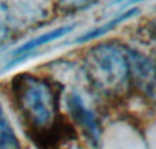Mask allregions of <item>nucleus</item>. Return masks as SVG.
<instances>
[{
    "instance_id": "4",
    "label": "nucleus",
    "mask_w": 156,
    "mask_h": 149,
    "mask_svg": "<svg viewBox=\"0 0 156 149\" xmlns=\"http://www.w3.org/2000/svg\"><path fill=\"white\" fill-rule=\"evenodd\" d=\"M129 63V78L140 92L154 99L155 95V67L151 59L134 49L126 48Z\"/></svg>"
},
{
    "instance_id": "1",
    "label": "nucleus",
    "mask_w": 156,
    "mask_h": 149,
    "mask_svg": "<svg viewBox=\"0 0 156 149\" xmlns=\"http://www.w3.org/2000/svg\"><path fill=\"white\" fill-rule=\"evenodd\" d=\"M11 95L26 133L48 127L59 116V95L47 79L21 73L11 81Z\"/></svg>"
},
{
    "instance_id": "9",
    "label": "nucleus",
    "mask_w": 156,
    "mask_h": 149,
    "mask_svg": "<svg viewBox=\"0 0 156 149\" xmlns=\"http://www.w3.org/2000/svg\"><path fill=\"white\" fill-rule=\"evenodd\" d=\"M60 3H62L65 7L67 8H85V7H89V5H92L94 2H97V0H59Z\"/></svg>"
},
{
    "instance_id": "3",
    "label": "nucleus",
    "mask_w": 156,
    "mask_h": 149,
    "mask_svg": "<svg viewBox=\"0 0 156 149\" xmlns=\"http://www.w3.org/2000/svg\"><path fill=\"white\" fill-rule=\"evenodd\" d=\"M49 16L47 0H0V19L7 30H26Z\"/></svg>"
},
{
    "instance_id": "2",
    "label": "nucleus",
    "mask_w": 156,
    "mask_h": 149,
    "mask_svg": "<svg viewBox=\"0 0 156 149\" xmlns=\"http://www.w3.org/2000/svg\"><path fill=\"white\" fill-rule=\"evenodd\" d=\"M90 85L108 97L123 95L130 85L126 47L103 43L89 49L83 63Z\"/></svg>"
},
{
    "instance_id": "6",
    "label": "nucleus",
    "mask_w": 156,
    "mask_h": 149,
    "mask_svg": "<svg viewBox=\"0 0 156 149\" xmlns=\"http://www.w3.org/2000/svg\"><path fill=\"white\" fill-rule=\"evenodd\" d=\"M73 29H74V25H66V26H60V27H58V29L51 30V32L45 33V34L38 36V37L27 41V43L23 44L22 47L16 48L15 51L12 52V56H15V57L26 56L27 54H30V52L38 49L40 47L45 45V44L51 43V41H54V40H58V38H60V37H65V36L69 34Z\"/></svg>"
},
{
    "instance_id": "7",
    "label": "nucleus",
    "mask_w": 156,
    "mask_h": 149,
    "mask_svg": "<svg viewBox=\"0 0 156 149\" xmlns=\"http://www.w3.org/2000/svg\"><path fill=\"white\" fill-rule=\"evenodd\" d=\"M137 12H138V10H136V8H134V10L126 11V12L121 14V15L115 16L114 19L108 21L107 23H104V25H101V26H99V27H96V29H93L92 32L85 33V34L81 36L78 40H76V43H86V41H89V40H93V38L101 37V36H104L105 33H108L110 30H112L114 27L116 26V25H119V23H122V22L127 21V19L132 18V16L134 15V14H137Z\"/></svg>"
},
{
    "instance_id": "10",
    "label": "nucleus",
    "mask_w": 156,
    "mask_h": 149,
    "mask_svg": "<svg viewBox=\"0 0 156 149\" xmlns=\"http://www.w3.org/2000/svg\"><path fill=\"white\" fill-rule=\"evenodd\" d=\"M7 32H8V30L5 29V26H4V25H3L2 19H0V41H2L3 38L5 37V36H7Z\"/></svg>"
},
{
    "instance_id": "8",
    "label": "nucleus",
    "mask_w": 156,
    "mask_h": 149,
    "mask_svg": "<svg viewBox=\"0 0 156 149\" xmlns=\"http://www.w3.org/2000/svg\"><path fill=\"white\" fill-rule=\"evenodd\" d=\"M0 149H22L2 106H0Z\"/></svg>"
},
{
    "instance_id": "5",
    "label": "nucleus",
    "mask_w": 156,
    "mask_h": 149,
    "mask_svg": "<svg viewBox=\"0 0 156 149\" xmlns=\"http://www.w3.org/2000/svg\"><path fill=\"white\" fill-rule=\"evenodd\" d=\"M67 109L73 120L82 129V131L92 140L97 142L100 138V125L94 112L89 108L86 101L76 90L67 95Z\"/></svg>"
}]
</instances>
